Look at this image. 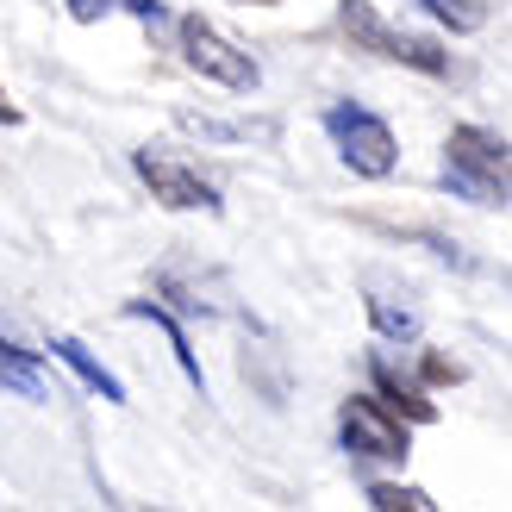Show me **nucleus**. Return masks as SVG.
<instances>
[{
	"label": "nucleus",
	"mask_w": 512,
	"mask_h": 512,
	"mask_svg": "<svg viewBox=\"0 0 512 512\" xmlns=\"http://www.w3.org/2000/svg\"><path fill=\"white\" fill-rule=\"evenodd\" d=\"M444 188L469 207L506 213L512 200V150L500 132H481V125H456L444 138Z\"/></svg>",
	"instance_id": "obj_1"
},
{
	"label": "nucleus",
	"mask_w": 512,
	"mask_h": 512,
	"mask_svg": "<svg viewBox=\"0 0 512 512\" xmlns=\"http://www.w3.org/2000/svg\"><path fill=\"white\" fill-rule=\"evenodd\" d=\"M338 25H344V38L356 50H369V57H381V63H406L419 75H450V50L438 38L400 32V25H388L369 0H338Z\"/></svg>",
	"instance_id": "obj_2"
},
{
	"label": "nucleus",
	"mask_w": 512,
	"mask_h": 512,
	"mask_svg": "<svg viewBox=\"0 0 512 512\" xmlns=\"http://www.w3.org/2000/svg\"><path fill=\"white\" fill-rule=\"evenodd\" d=\"M325 138L338 144L344 169L363 175V182H388L394 163H400V144L388 132V119H375L369 107H356V100H331L325 107Z\"/></svg>",
	"instance_id": "obj_3"
},
{
	"label": "nucleus",
	"mask_w": 512,
	"mask_h": 512,
	"mask_svg": "<svg viewBox=\"0 0 512 512\" xmlns=\"http://www.w3.org/2000/svg\"><path fill=\"white\" fill-rule=\"evenodd\" d=\"M175 38H182V63L194 75H207V82H219L225 94H256V82H263V69H256V57L238 44V38H225L213 19H175Z\"/></svg>",
	"instance_id": "obj_4"
},
{
	"label": "nucleus",
	"mask_w": 512,
	"mask_h": 512,
	"mask_svg": "<svg viewBox=\"0 0 512 512\" xmlns=\"http://www.w3.org/2000/svg\"><path fill=\"white\" fill-rule=\"evenodd\" d=\"M338 444L350 456H363V463H406V456H413L400 413H388V406L369 400V394H350L338 406Z\"/></svg>",
	"instance_id": "obj_5"
},
{
	"label": "nucleus",
	"mask_w": 512,
	"mask_h": 512,
	"mask_svg": "<svg viewBox=\"0 0 512 512\" xmlns=\"http://www.w3.org/2000/svg\"><path fill=\"white\" fill-rule=\"evenodd\" d=\"M132 169H138V182L150 188V200H163L169 213H219L225 200H219V188L200 175L194 163H182V157H169V150H132Z\"/></svg>",
	"instance_id": "obj_6"
},
{
	"label": "nucleus",
	"mask_w": 512,
	"mask_h": 512,
	"mask_svg": "<svg viewBox=\"0 0 512 512\" xmlns=\"http://www.w3.org/2000/svg\"><path fill=\"white\" fill-rule=\"evenodd\" d=\"M369 381H375V394H381V406H388V413L413 419V425H431V419H438V400H431L413 375H400V369H394L381 350L369 356Z\"/></svg>",
	"instance_id": "obj_7"
},
{
	"label": "nucleus",
	"mask_w": 512,
	"mask_h": 512,
	"mask_svg": "<svg viewBox=\"0 0 512 512\" xmlns=\"http://www.w3.org/2000/svg\"><path fill=\"white\" fill-rule=\"evenodd\" d=\"M50 356H57V363H69V375L82 381L88 394H100V400H113V406H125V381L100 363V356L82 344V338H69V331H57V338H50Z\"/></svg>",
	"instance_id": "obj_8"
},
{
	"label": "nucleus",
	"mask_w": 512,
	"mask_h": 512,
	"mask_svg": "<svg viewBox=\"0 0 512 512\" xmlns=\"http://www.w3.org/2000/svg\"><path fill=\"white\" fill-rule=\"evenodd\" d=\"M125 319H150L169 338V350H175V369L188 375V388L207 400V369H200V356H194V344H188V331H182V319L169 313V306H157V300H125Z\"/></svg>",
	"instance_id": "obj_9"
},
{
	"label": "nucleus",
	"mask_w": 512,
	"mask_h": 512,
	"mask_svg": "<svg viewBox=\"0 0 512 512\" xmlns=\"http://www.w3.org/2000/svg\"><path fill=\"white\" fill-rule=\"evenodd\" d=\"M0 388L19 394V400H44V369H38V350H19L13 338L0 344Z\"/></svg>",
	"instance_id": "obj_10"
},
{
	"label": "nucleus",
	"mask_w": 512,
	"mask_h": 512,
	"mask_svg": "<svg viewBox=\"0 0 512 512\" xmlns=\"http://www.w3.org/2000/svg\"><path fill=\"white\" fill-rule=\"evenodd\" d=\"M188 125V132H200V138H219V144H244V138H275V125L269 119H256V125H232V119H207V113H175Z\"/></svg>",
	"instance_id": "obj_11"
},
{
	"label": "nucleus",
	"mask_w": 512,
	"mask_h": 512,
	"mask_svg": "<svg viewBox=\"0 0 512 512\" xmlns=\"http://www.w3.org/2000/svg\"><path fill=\"white\" fill-rule=\"evenodd\" d=\"M369 319L381 338H400V344H419V313L413 306H394L388 294H369Z\"/></svg>",
	"instance_id": "obj_12"
},
{
	"label": "nucleus",
	"mask_w": 512,
	"mask_h": 512,
	"mask_svg": "<svg viewBox=\"0 0 512 512\" xmlns=\"http://www.w3.org/2000/svg\"><path fill=\"white\" fill-rule=\"evenodd\" d=\"M363 500H369L375 512H400V506H406V512H431V506H438L425 488H400V481H369Z\"/></svg>",
	"instance_id": "obj_13"
},
{
	"label": "nucleus",
	"mask_w": 512,
	"mask_h": 512,
	"mask_svg": "<svg viewBox=\"0 0 512 512\" xmlns=\"http://www.w3.org/2000/svg\"><path fill=\"white\" fill-rule=\"evenodd\" d=\"M413 7H425L438 25H450V32H481V25H488V13H481L475 0H413Z\"/></svg>",
	"instance_id": "obj_14"
},
{
	"label": "nucleus",
	"mask_w": 512,
	"mask_h": 512,
	"mask_svg": "<svg viewBox=\"0 0 512 512\" xmlns=\"http://www.w3.org/2000/svg\"><path fill=\"white\" fill-rule=\"evenodd\" d=\"M419 375H425V388H444V381H463V363H450V356H419Z\"/></svg>",
	"instance_id": "obj_15"
},
{
	"label": "nucleus",
	"mask_w": 512,
	"mask_h": 512,
	"mask_svg": "<svg viewBox=\"0 0 512 512\" xmlns=\"http://www.w3.org/2000/svg\"><path fill=\"white\" fill-rule=\"evenodd\" d=\"M113 7H125L132 19H144V25H163L169 13H163V0H113Z\"/></svg>",
	"instance_id": "obj_16"
},
{
	"label": "nucleus",
	"mask_w": 512,
	"mask_h": 512,
	"mask_svg": "<svg viewBox=\"0 0 512 512\" xmlns=\"http://www.w3.org/2000/svg\"><path fill=\"white\" fill-rule=\"evenodd\" d=\"M113 13V0H69V19L75 25H94V19H107Z\"/></svg>",
	"instance_id": "obj_17"
},
{
	"label": "nucleus",
	"mask_w": 512,
	"mask_h": 512,
	"mask_svg": "<svg viewBox=\"0 0 512 512\" xmlns=\"http://www.w3.org/2000/svg\"><path fill=\"white\" fill-rule=\"evenodd\" d=\"M19 119H25V113H19L13 100H7V88H0V125H19Z\"/></svg>",
	"instance_id": "obj_18"
},
{
	"label": "nucleus",
	"mask_w": 512,
	"mask_h": 512,
	"mask_svg": "<svg viewBox=\"0 0 512 512\" xmlns=\"http://www.w3.org/2000/svg\"><path fill=\"white\" fill-rule=\"evenodd\" d=\"M238 7H275V0H238Z\"/></svg>",
	"instance_id": "obj_19"
}]
</instances>
